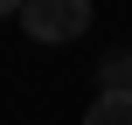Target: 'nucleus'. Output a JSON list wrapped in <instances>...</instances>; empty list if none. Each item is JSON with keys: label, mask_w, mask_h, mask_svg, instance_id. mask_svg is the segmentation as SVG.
I'll use <instances>...</instances> for the list:
<instances>
[{"label": "nucleus", "mask_w": 132, "mask_h": 125, "mask_svg": "<svg viewBox=\"0 0 132 125\" xmlns=\"http://www.w3.org/2000/svg\"><path fill=\"white\" fill-rule=\"evenodd\" d=\"M97 97H125L132 104V49H111L97 63Z\"/></svg>", "instance_id": "2"}, {"label": "nucleus", "mask_w": 132, "mask_h": 125, "mask_svg": "<svg viewBox=\"0 0 132 125\" xmlns=\"http://www.w3.org/2000/svg\"><path fill=\"white\" fill-rule=\"evenodd\" d=\"M84 125H132V104H125V97H90Z\"/></svg>", "instance_id": "3"}, {"label": "nucleus", "mask_w": 132, "mask_h": 125, "mask_svg": "<svg viewBox=\"0 0 132 125\" xmlns=\"http://www.w3.org/2000/svg\"><path fill=\"white\" fill-rule=\"evenodd\" d=\"M21 7H28V0H0V14H21Z\"/></svg>", "instance_id": "4"}, {"label": "nucleus", "mask_w": 132, "mask_h": 125, "mask_svg": "<svg viewBox=\"0 0 132 125\" xmlns=\"http://www.w3.org/2000/svg\"><path fill=\"white\" fill-rule=\"evenodd\" d=\"M21 28L35 42H77L90 28V0H28L21 7Z\"/></svg>", "instance_id": "1"}]
</instances>
